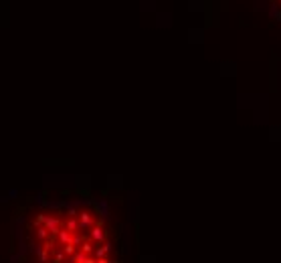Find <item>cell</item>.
<instances>
[{
    "instance_id": "obj_1",
    "label": "cell",
    "mask_w": 281,
    "mask_h": 263,
    "mask_svg": "<svg viewBox=\"0 0 281 263\" xmlns=\"http://www.w3.org/2000/svg\"><path fill=\"white\" fill-rule=\"evenodd\" d=\"M32 263H116L107 217L89 200H61L37 209L24 225Z\"/></svg>"
}]
</instances>
